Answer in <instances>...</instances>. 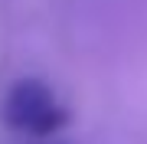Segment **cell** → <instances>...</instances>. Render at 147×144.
<instances>
[{"label": "cell", "mask_w": 147, "mask_h": 144, "mask_svg": "<svg viewBox=\"0 0 147 144\" xmlns=\"http://www.w3.org/2000/svg\"><path fill=\"white\" fill-rule=\"evenodd\" d=\"M3 121L26 138H56L69 124V112L42 79H16L3 98Z\"/></svg>", "instance_id": "obj_1"}, {"label": "cell", "mask_w": 147, "mask_h": 144, "mask_svg": "<svg viewBox=\"0 0 147 144\" xmlns=\"http://www.w3.org/2000/svg\"><path fill=\"white\" fill-rule=\"evenodd\" d=\"M33 144H62V141H56V138H33Z\"/></svg>", "instance_id": "obj_2"}]
</instances>
